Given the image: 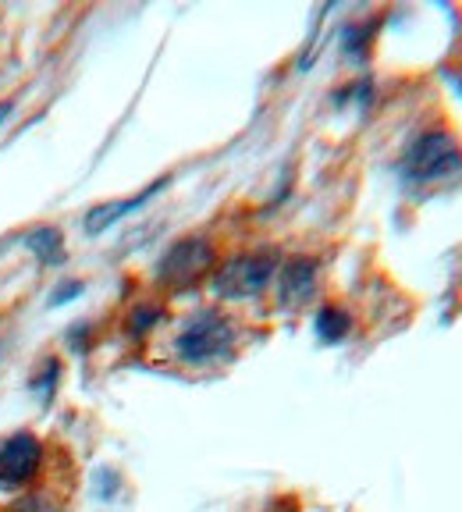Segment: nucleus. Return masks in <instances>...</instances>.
Masks as SVG:
<instances>
[{
  "label": "nucleus",
  "instance_id": "f03ea898",
  "mask_svg": "<svg viewBox=\"0 0 462 512\" xmlns=\"http://www.w3.org/2000/svg\"><path fill=\"white\" fill-rule=\"evenodd\" d=\"M231 345H235V331L214 310H200L182 328V335L175 338L178 360L192 363V367H207V363L224 360L231 352Z\"/></svg>",
  "mask_w": 462,
  "mask_h": 512
},
{
  "label": "nucleus",
  "instance_id": "9b49d317",
  "mask_svg": "<svg viewBox=\"0 0 462 512\" xmlns=\"http://www.w3.org/2000/svg\"><path fill=\"white\" fill-rule=\"evenodd\" d=\"M79 292H82V288H79V285H72V288H64V292H57V296H54V303H64V299H72V296H79Z\"/></svg>",
  "mask_w": 462,
  "mask_h": 512
},
{
  "label": "nucleus",
  "instance_id": "7ed1b4c3",
  "mask_svg": "<svg viewBox=\"0 0 462 512\" xmlns=\"http://www.w3.org/2000/svg\"><path fill=\"white\" fill-rule=\"evenodd\" d=\"M274 271H278V260H274L271 253H246V256L228 260V264L214 274V285L210 288H214L221 299H253L271 285Z\"/></svg>",
  "mask_w": 462,
  "mask_h": 512
},
{
  "label": "nucleus",
  "instance_id": "423d86ee",
  "mask_svg": "<svg viewBox=\"0 0 462 512\" xmlns=\"http://www.w3.org/2000/svg\"><path fill=\"white\" fill-rule=\"evenodd\" d=\"M317 288V264L306 256H295L278 274V299L281 306H303Z\"/></svg>",
  "mask_w": 462,
  "mask_h": 512
},
{
  "label": "nucleus",
  "instance_id": "0eeeda50",
  "mask_svg": "<svg viewBox=\"0 0 462 512\" xmlns=\"http://www.w3.org/2000/svg\"><path fill=\"white\" fill-rule=\"evenodd\" d=\"M160 189H164V182H160V185H150V189H146L143 196H132V200H125V203H104V207L89 210V217H86V232H89V235L107 232V228H111L114 221H121V217L132 214V210H139L146 200H150V196H157Z\"/></svg>",
  "mask_w": 462,
  "mask_h": 512
},
{
  "label": "nucleus",
  "instance_id": "f8f14e48",
  "mask_svg": "<svg viewBox=\"0 0 462 512\" xmlns=\"http://www.w3.org/2000/svg\"><path fill=\"white\" fill-rule=\"evenodd\" d=\"M11 111H15V104H11V100H8V104H0V125L8 121V114H11Z\"/></svg>",
  "mask_w": 462,
  "mask_h": 512
},
{
  "label": "nucleus",
  "instance_id": "20e7f679",
  "mask_svg": "<svg viewBox=\"0 0 462 512\" xmlns=\"http://www.w3.org/2000/svg\"><path fill=\"white\" fill-rule=\"evenodd\" d=\"M40 463H43V445L32 434L18 431L8 434V438H0V488L4 491L29 484L40 473Z\"/></svg>",
  "mask_w": 462,
  "mask_h": 512
},
{
  "label": "nucleus",
  "instance_id": "39448f33",
  "mask_svg": "<svg viewBox=\"0 0 462 512\" xmlns=\"http://www.w3.org/2000/svg\"><path fill=\"white\" fill-rule=\"evenodd\" d=\"M210 264H214V246H210L207 239H182L164 253L157 274L168 281L171 288H182L200 278V274H207Z\"/></svg>",
  "mask_w": 462,
  "mask_h": 512
},
{
  "label": "nucleus",
  "instance_id": "1a4fd4ad",
  "mask_svg": "<svg viewBox=\"0 0 462 512\" xmlns=\"http://www.w3.org/2000/svg\"><path fill=\"white\" fill-rule=\"evenodd\" d=\"M349 331H352V317L342 306H324V310L317 313V335L324 338V342H342Z\"/></svg>",
  "mask_w": 462,
  "mask_h": 512
},
{
  "label": "nucleus",
  "instance_id": "f257e3e1",
  "mask_svg": "<svg viewBox=\"0 0 462 512\" xmlns=\"http://www.w3.org/2000/svg\"><path fill=\"white\" fill-rule=\"evenodd\" d=\"M462 175V150L448 132H427L402 157V178L416 185L448 182Z\"/></svg>",
  "mask_w": 462,
  "mask_h": 512
},
{
  "label": "nucleus",
  "instance_id": "6e6552de",
  "mask_svg": "<svg viewBox=\"0 0 462 512\" xmlns=\"http://www.w3.org/2000/svg\"><path fill=\"white\" fill-rule=\"evenodd\" d=\"M25 246L40 256V260H47V264H57L64 256V242L57 228H32V232L25 235Z\"/></svg>",
  "mask_w": 462,
  "mask_h": 512
},
{
  "label": "nucleus",
  "instance_id": "9d476101",
  "mask_svg": "<svg viewBox=\"0 0 462 512\" xmlns=\"http://www.w3.org/2000/svg\"><path fill=\"white\" fill-rule=\"evenodd\" d=\"M157 317H160V310H153V306H139L136 317H132V331H146Z\"/></svg>",
  "mask_w": 462,
  "mask_h": 512
}]
</instances>
